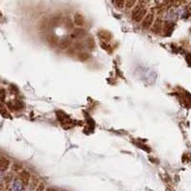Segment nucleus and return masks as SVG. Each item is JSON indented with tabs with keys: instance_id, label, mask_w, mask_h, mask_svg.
<instances>
[{
	"instance_id": "4",
	"label": "nucleus",
	"mask_w": 191,
	"mask_h": 191,
	"mask_svg": "<svg viewBox=\"0 0 191 191\" xmlns=\"http://www.w3.org/2000/svg\"><path fill=\"white\" fill-rule=\"evenodd\" d=\"M97 35L99 36V38L101 40H103V42H109L112 39V35L110 32H108L106 30H101L97 32Z\"/></svg>"
},
{
	"instance_id": "19",
	"label": "nucleus",
	"mask_w": 191,
	"mask_h": 191,
	"mask_svg": "<svg viewBox=\"0 0 191 191\" xmlns=\"http://www.w3.org/2000/svg\"><path fill=\"white\" fill-rule=\"evenodd\" d=\"M75 48H76V49H78V50H80V49H82V48H83V46H82V44H81V43H76Z\"/></svg>"
},
{
	"instance_id": "3",
	"label": "nucleus",
	"mask_w": 191,
	"mask_h": 191,
	"mask_svg": "<svg viewBox=\"0 0 191 191\" xmlns=\"http://www.w3.org/2000/svg\"><path fill=\"white\" fill-rule=\"evenodd\" d=\"M162 30H164V21L161 17H158L155 19V22L151 28V32L156 35H161Z\"/></svg>"
},
{
	"instance_id": "10",
	"label": "nucleus",
	"mask_w": 191,
	"mask_h": 191,
	"mask_svg": "<svg viewBox=\"0 0 191 191\" xmlns=\"http://www.w3.org/2000/svg\"><path fill=\"white\" fill-rule=\"evenodd\" d=\"M71 45V39L69 37H66V38H63L61 41L59 42L58 46H59V49H61V50H64V49H67L68 47H70Z\"/></svg>"
},
{
	"instance_id": "17",
	"label": "nucleus",
	"mask_w": 191,
	"mask_h": 191,
	"mask_svg": "<svg viewBox=\"0 0 191 191\" xmlns=\"http://www.w3.org/2000/svg\"><path fill=\"white\" fill-rule=\"evenodd\" d=\"M65 26H66V28H72L73 27V24H72V22H71V20L69 19V18H66L65 19Z\"/></svg>"
},
{
	"instance_id": "8",
	"label": "nucleus",
	"mask_w": 191,
	"mask_h": 191,
	"mask_svg": "<svg viewBox=\"0 0 191 191\" xmlns=\"http://www.w3.org/2000/svg\"><path fill=\"white\" fill-rule=\"evenodd\" d=\"M46 41L49 44H51V45H58L59 42V39L56 35H53V34H49L46 36Z\"/></svg>"
},
{
	"instance_id": "15",
	"label": "nucleus",
	"mask_w": 191,
	"mask_h": 191,
	"mask_svg": "<svg viewBox=\"0 0 191 191\" xmlns=\"http://www.w3.org/2000/svg\"><path fill=\"white\" fill-rule=\"evenodd\" d=\"M35 191H46V188H45V185H44V184H42V182H41V184L36 186Z\"/></svg>"
},
{
	"instance_id": "18",
	"label": "nucleus",
	"mask_w": 191,
	"mask_h": 191,
	"mask_svg": "<svg viewBox=\"0 0 191 191\" xmlns=\"http://www.w3.org/2000/svg\"><path fill=\"white\" fill-rule=\"evenodd\" d=\"M1 101H2V103H4V101H5V91L1 90Z\"/></svg>"
},
{
	"instance_id": "9",
	"label": "nucleus",
	"mask_w": 191,
	"mask_h": 191,
	"mask_svg": "<svg viewBox=\"0 0 191 191\" xmlns=\"http://www.w3.org/2000/svg\"><path fill=\"white\" fill-rule=\"evenodd\" d=\"M74 20H75V24H76V26H79V27L83 26L84 24H85V20H84V18H83V15L80 14L79 13H76V14H75Z\"/></svg>"
},
{
	"instance_id": "6",
	"label": "nucleus",
	"mask_w": 191,
	"mask_h": 191,
	"mask_svg": "<svg viewBox=\"0 0 191 191\" xmlns=\"http://www.w3.org/2000/svg\"><path fill=\"white\" fill-rule=\"evenodd\" d=\"M11 165V161L9 159H7L6 157L1 156L0 158V168H1V171L4 172L5 170H8V168H10Z\"/></svg>"
},
{
	"instance_id": "12",
	"label": "nucleus",
	"mask_w": 191,
	"mask_h": 191,
	"mask_svg": "<svg viewBox=\"0 0 191 191\" xmlns=\"http://www.w3.org/2000/svg\"><path fill=\"white\" fill-rule=\"evenodd\" d=\"M87 46L90 49H95L96 46V42L93 37H88L87 38Z\"/></svg>"
},
{
	"instance_id": "20",
	"label": "nucleus",
	"mask_w": 191,
	"mask_h": 191,
	"mask_svg": "<svg viewBox=\"0 0 191 191\" xmlns=\"http://www.w3.org/2000/svg\"><path fill=\"white\" fill-rule=\"evenodd\" d=\"M12 178V175L11 174H7V176H6V181L7 182H10V179Z\"/></svg>"
},
{
	"instance_id": "5",
	"label": "nucleus",
	"mask_w": 191,
	"mask_h": 191,
	"mask_svg": "<svg viewBox=\"0 0 191 191\" xmlns=\"http://www.w3.org/2000/svg\"><path fill=\"white\" fill-rule=\"evenodd\" d=\"M19 178L21 182H23L24 185H28L30 184V179H31V174L27 171V170H23V171L20 172L19 174Z\"/></svg>"
},
{
	"instance_id": "13",
	"label": "nucleus",
	"mask_w": 191,
	"mask_h": 191,
	"mask_svg": "<svg viewBox=\"0 0 191 191\" xmlns=\"http://www.w3.org/2000/svg\"><path fill=\"white\" fill-rule=\"evenodd\" d=\"M125 1H123V0H120V1H114L113 4L115 5L117 9H123V8L125 7Z\"/></svg>"
},
{
	"instance_id": "14",
	"label": "nucleus",
	"mask_w": 191,
	"mask_h": 191,
	"mask_svg": "<svg viewBox=\"0 0 191 191\" xmlns=\"http://www.w3.org/2000/svg\"><path fill=\"white\" fill-rule=\"evenodd\" d=\"M137 5V2L136 1H127L125 3V8H126L127 10L131 9V8H134Z\"/></svg>"
},
{
	"instance_id": "1",
	"label": "nucleus",
	"mask_w": 191,
	"mask_h": 191,
	"mask_svg": "<svg viewBox=\"0 0 191 191\" xmlns=\"http://www.w3.org/2000/svg\"><path fill=\"white\" fill-rule=\"evenodd\" d=\"M146 15H147L146 7L143 5L141 2L137 3V5L132 10V19L135 22H141L144 19Z\"/></svg>"
},
{
	"instance_id": "21",
	"label": "nucleus",
	"mask_w": 191,
	"mask_h": 191,
	"mask_svg": "<svg viewBox=\"0 0 191 191\" xmlns=\"http://www.w3.org/2000/svg\"><path fill=\"white\" fill-rule=\"evenodd\" d=\"M46 191H58V190L54 187H48V188H46Z\"/></svg>"
},
{
	"instance_id": "11",
	"label": "nucleus",
	"mask_w": 191,
	"mask_h": 191,
	"mask_svg": "<svg viewBox=\"0 0 191 191\" xmlns=\"http://www.w3.org/2000/svg\"><path fill=\"white\" fill-rule=\"evenodd\" d=\"M78 58L80 60V61H87L88 59H90V55L88 53H85V52H80L78 54Z\"/></svg>"
},
{
	"instance_id": "16",
	"label": "nucleus",
	"mask_w": 191,
	"mask_h": 191,
	"mask_svg": "<svg viewBox=\"0 0 191 191\" xmlns=\"http://www.w3.org/2000/svg\"><path fill=\"white\" fill-rule=\"evenodd\" d=\"M22 168V166L18 164H13V166H12V169L14 170V171H18V170H20Z\"/></svg>"
},
{
	"instance_id": "7",
	"label": "nucleus",
	"mask_w": 191,
	"mask_h": 191,
	"mask_svg": "<svg viewBox=\"0 0 191 191\" xmlns=\"http://www.w3.org/2000/svg\"><path fill=\"white\" fill-rule=\"evenodd\" d=\"M23 186L24 185L21 182V180H15L14 181L13 185L11 186V191H22Z\"/></svg>"
},
{
	"instance_id": "2",
	"label": "nucleus",
	"mask_w": 191,
	"mask_h": 191,
	"mask_svg": "<svg viewBox=\"0 0 191 191\" xmlns=\"http://www.w3.org/2000/svg\"><path fill=\"white\" fill-rule=\"evenodd\" d=\"M154 22H155V14L153 13H148L143 20L141 25H143V28H144V29H150V28H152Z\"/></svg>"
}]
</instances>
